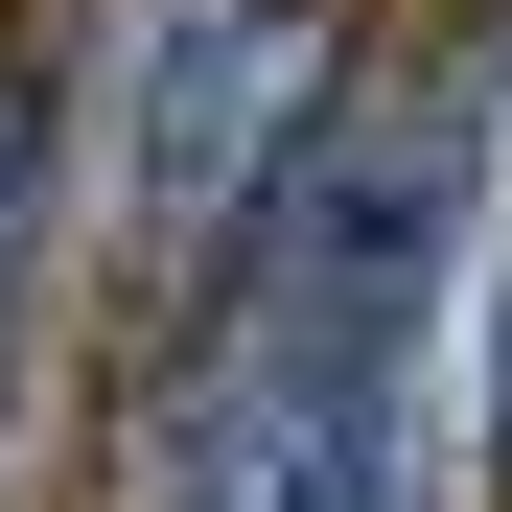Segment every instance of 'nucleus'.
<instances>
[{
    "label": "nucleus",
    "instance_id": "obj_1",
    "mask_svg": "<svg viewBox=\"0 0 512 512\" xmlns=\"http://www.w3.org/2000/svg\"><path fill=\"white\" fill-rule=\"evenodd\" d=\"M443 280H466V117L443 94L303 117L280 187L163 303L140 512H443Z\"/></svg>",
    "mask_w": 512,
    "mask_h": 512
},
{
    "label": "nucleus",
    "instance_id": "obj_2",
    "mask_svg": "<svg viewBox=\"0 0 512 512\" xmlns=\"http://www.w3.org/2000/svg\"><path fill=\"white\" fill-rule=\"evenodd\" d=\"M24 303H47V94L0 70V373H24Z\"/></svg>",
    "mask_w": 512,
    "mask_h": 512
}]
</instances>
